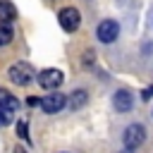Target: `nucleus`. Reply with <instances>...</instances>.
Returning a JSON list of instances; mask_svg holds the SVG:
<instances>
[{
  "label": "nucleus",
  "mask_w": 153,
  "mask_h": 153,
  "mask_svg": "<svg viewBox=\"0 0 153 153\" xmlns=\"http://www.w3.org/2000/svg\"><path fill=\"white\" fill-rule=\"evenodd\" d=\"M17 134L22 136V139H26L29 134H26V122H19V127H17Z\"/></svg>",
  "instance_id": "nucleus-11"
},
{
  "label": "nucleus",
  "mask_w": 153,
  "mask_h": 153,
  "mask_svg": "<svg viewBox=\"0 0 153 153\" xmlns=\"http://www.w3.org/2000/svg\"><path fill=\"white\" fill-rule=\"evenodd\" d=\"M33 76H38V74L33 72V67H31L29 62H14V65L10 67V79H12L14 84H19V86L31 84Z\"/></svg>",
  "instance_id": "nucleus-1"
},
{
  "label": "nucleus",
  "mask_w": 153,
  "mask_h": 153,
  "mask_svg": "<svg viewBox=\"0 0 153 153\" xmlns=\"http://www.w3.org/2000/svg\"><path fill=\"white\" fill-rule=\"evenodd\" d=\"M14 17H17L14 5H12L10 0H0V19H2V22H12Z\"/></svg>",
  "instance_id": "nucleus-8"
},
{
  "label": "nucleus",
  "mask_w": 153,
  "mask_h": 153,
  "mask_svg": "<svg viewBox=\"0 0 153 153\" xmlns=\"http://www.w3.org/2000/svg\"><path fill=\"white\" fill-rule=\"evenodd\" d=\"M36 79H38V86H41V88H45V91H57L65 76H62L60 69H43V72H38Z\"/></svg>",
  "instance_id": "nucleus-2"
},
{
  "label": "nucleus",
  "mask_w": 153,
  "mask_h": 153,
  "mask_svg": "<svg viewBox=\"0 0 153 153\" xmlns=\"http://www.w3.org/2000/svg\"><path fill=\"white\" fill-rule=\"evenodd\" d=\"M143 139H146V129H143L141 124H129V127L124 129V146H127L129 151L139 148V146L143 143Z\"/></svg>",
  "instance_id": "nucleus-5"
},
{
  "label": "nucleus",
  "mask_w": 153,
  "mask_h": 153,
  "mask_svg": "<svg viewBox=\"0 0 153 153\" xmlns=\"http://www.w3.org/2000/svg\"><path fill=\"white\" fill-rule=\"evenodd\" d=\"M84 103H86V91H74L72 98H69V105L76 110V108H81Z\"/></svg>",
  "instance_id": "nucleus-10"
},
{
  "label": "nucleus",
  "mask_w": 153,
  "mask_h": 153,
  "mask_svg": "<svg viewBox=\"0 0 153 153\" xmlns=\"http://www.w3.org/2000/svg\"><path fill=\"white\" fill-rule=\"evenodd\" d=\"M57 19H60V26H62L65 31H76L79 24H81V14L76 12V7H65V10H60Z\"/></svg>",
  "instance_id": "nucleus-4"
},
{
  "label": "nucleus",
  "mask_w": 153,
  "mask_h": 153,
  "mask_svg": "<svg viewBox=\"0 0 153 153\" xmlns=\"http://www.w3.org/2000/svg\"><path fill=\"white\" fill-rule=\"evenodd\" d=\"M98 41L100 43H112L117 36H120V24L115 22V19H105V22H100L98 24Z\"/></svg>",
  "instance_id": "nucleus-6"
},
{
  "label": "nucleus",
  "mask_w": 153,
  "mask_h": 153,
  "mask_svg": "<svg viewBox=\"0 0 153 153\" xmlns=\"http://www.w3.org/2000/svg\"><path fill=\"white\" fill-rule=\"evenodd\" d=\"M12 38H14V33H12L10 22H2V19H0V45H7Z\"/></svg>",
  "instance_id": "nucleus-9"
},
{
  "label": "nucleus",
  "mask_w": 153,
  "mask_h": 153,
  "mask_svg": "<svg viewBox=\"0 0 153 153\" xmlns=\"http://www.w3.org/2000/svg\"><path fill=\"white\" fill-rule=\"evenodd\" d=\"M65 103H67V96H65V93H60V91H50L48 96L41 98L38 105H41L43 112H57V110L65 108Z\"/></svg>",
  "instance_id": "nucleus-3"
},
{
  "label": "nucleus",
  "mask_w": 153,
  "mask_h": 153,
  "mask_svg": "<svg viewBox=\"0 0 153 153\" xmlns=\"http://www.w3.org/2000/svg\"><path fill=\"white\" fill-rule=\"evenodd\" d=\"M112 103H115V110H120V112H129L131 110V105H134V96L129 93V91H117L115 93V98H112Z\"/></svg>",
  "instance_id": "nucleus-7"
},
{
  "label": "nucleus",
  "mask_w": 153,
  "mask_h": 153,
  "mask_svg": "<svg viewBox=\"0 0 153 153\" xmlns=\"http://www.w3.org/2000/svg\"><path fill=\"white\" fill-rule=\"evenodd\" d=\"M14 153H26V151H24V148H17V151H14Z\"/></svg>",
  "instance_id": "nucleus-12"
}]
</instances>
